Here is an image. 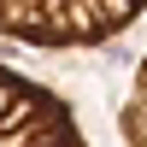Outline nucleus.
Returning a JSON list of instances; mask_svg holds the SVG:
<instances>
[{
  "instance_id": "1",
  "label": "nucleus",
  "mask_w": 147,
  "mask_h": 147,
  "mask_svg": "<svg viewBox=\"0 0 147 147\" xmlns=\"http://www.w3.org/2000/svg\"><path fill=\"white\" fill-rule=\"evenodd\" d=\"M141 12L147 0H0V35L24 47H100Z\"/></svg>"
},
{
  "instance_id": "2",
  "label": "nucleus",
  "mask_w": 147,
  "mask_h": 147,
  "mask_svg": "<svg viewBox=\"0 0 147 147\" xmlns=\"http://www.w3.org/2000/svg\"><path fill=\"white\" fill-rule=\"evenodd\" d=\"M0 147H88V141L71 106L47 82L0 65Z\"/></svg>"
},
{
  "instance_id": "3",
  "label": "nucleus",
  "mask_w": 147,
  "mask_h": 147,
  "mask_svg": "<svg viewBox=\"0 0 147 147\" xmlns=\"http://www.w3.org/2000/svg\"><path fill=\"white\" fill-rule=\"evenodd\" d=\"M118 136H124V147H147V59H141L136 82H129V100H124V118H118Z\"/></svg>"
}]
</instances>
